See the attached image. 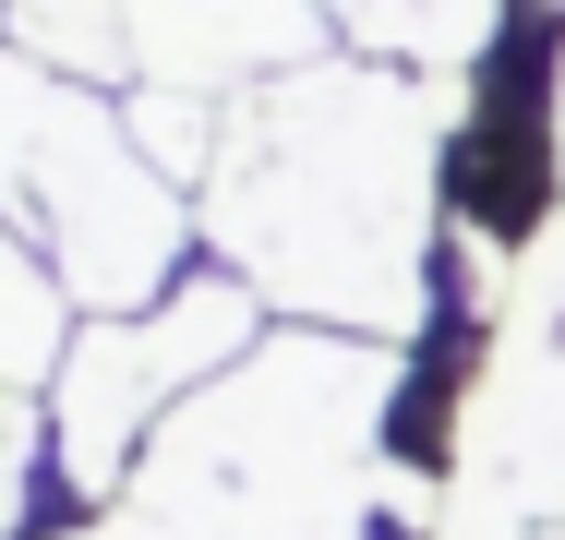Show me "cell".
Returning a JSON list of instances; mask_svg holds the SVG:
<instances>
[{
	"instance_id": "obj_1",
	"label": "cell",
	"mask_w": 565,
	"mask_h": 540,
	"mask_svg": "<svg viewBox=\"0 0 565 540\" xmlns=\"http://www.w3.org/2000/svg\"><path fill=\"white\" fill-rule=\"evenodd\" d=\"M457 97H422L397 61H301L253 97H228L205 169L217 264L326 324V336H422L434 313V169Z\"/></svg>"
},
{
	"instance_id": "obj_2",
	"label": "cell",
	"mask_w": 565,
	"mask_h": 540,
	"mask_svg": "<svg viewBox=\"0 0 565 540\" xmlns=\"http://www.w3.org/2000/svg\"><path fill=\"white\" fill-rule=\"evenodd\" d=\"M385 409H397L385 336H326V324L265 336L157 421L132 493L73 540H373Z\"/></svg>"
},
{
	"instance_id": "obj_3",
	"label": "cell",
	"mask_w": 565,
	"mask_h": 540,
	"mask_svg": "<svg viewBox=\"0 0 565 540\" xmlns=\"http://www.w3.org/2000/svg\"><path fill=\"white\" fill-rule=\"evenodd\" d=\"M446 505L434 540H554L565 529V216L518 252V289L481 336V372L457 385Z\"/></svg>"
},
{
	"instance_id": "obj_4",
	"label": "cell",
	"mask_w": 565,
	"mask_h": 540,
	"mask_svg": "<svg viewBox=\"0 0 565 540\" xmlns=\"http://www.w3.org/2000/svg\"><path fill=\"white\" fill-rule=\"evenodd\" d=\"M24 240L61 264V289L85 313H145L181 289V252H193V205L181 181L132 144L97 85H49V120H36V156H24Z\"/></svg>"
},
{
	"instance_id": "obj_5",
	"label": "cell",
	"mask_w": 565,
	"mask_h": 540,
	"mask_svg": "<svg viewBox=\"0 0 565 540\" xmlns=\"http://www.w3.org/2000/svg\"><path fill=\"white\" fill-rule=\"evenodd\" d=\"M228 360H253V289H241L228 264L217 277H181V289L145 301V313H97L73 336L61 385H49L61 480L109 505L120 480H132V456L157 444V421H169L193 385H217Z\"/></svg>"
},
{
	"instance_id": "obj_6",
	"label": "cell",
	"mask_w": 565,
	"mask_h": 540,
	"mask_svg": "<svg viewBox=\"0 0 565 540\" xmlns=\"http://www.w3.org/2000/svg\"><path fill=\"white\" fill-rule=\"evenodd\" d=\"M120 12H132V73L193 97H253L326 48V0H120Z\"/></svg>"
},
{
	"instance_id": "obj_7",
	"label": "cell",
	"mask_w": 565,
	"mask_h": 540,
	"mask_svg": "<svg viewBox=\"0 0 565 540\" xmlns=\"http://www.w3.org/2000/svg\"><path fill=\"white\" fill-rule=\"evenodd\" d=\"M326 24L361 36V61H397V73H469L505 24V0H326Z\"/></svg>"
},
{
	"instance_id": "obj_8",
	"label": "cell",
	"mask_w": 565,
	"mask_h": 540,
	"mask_svg": "<svg viewBox=\"0 0 565 540\" xmlns=\"http://www.w3.org/2000/svg\"><path fill=\"white\" fill-rule=\"evenodd\" d=\"M0 36L49 85H120L132 73V12L120 0H0Z\"/></svg>"
},
{
	"instance_id": "obj_9",
	"label": "cell",
	"mask_w": 565,
	"mask_h": 540,
	"mask_svg": "<svg viewBox=\"0 0 565 540\" xmlns=\"http://www.w3.org/2000/svg\"><path fill=\"white\" fill-rule=\"evenodd\" d=\"M61 264L0 216V385H36V372H61L73 360V336H61Z\"/></svg>"
},
{
	"instance_id": "obj_10",
	"label": "cell",
	"mask_w": 565,
	"mask_h": 540,
	"mask_svg": "<svg viewBox=\"0 0 565 540\" xmlns=\"http://www.w3.org/2000/svg\"><path fill=\"white\" fill-rule=\"evenodd\" d=\"M120 120H132V144H145L181 193H205L217 132H228V97H193V85H132V97H120Z\"/></svg>"
},
{
	"instance_id": "obj_11",
	"label": "cell",
	"mask_w": 565,
	"mask_h": 540,
	"mask_svg": "<svg viewBox=\"0 0 565 540\" xmlns=\"http://www.w3.org/2000/svg\"><path fill=\"white\" fill-rule=\"evenodd\" d=\"M36 468H61V444L36 421V385H0V540L36 517Z\"/></svg>"
},
{
	"instance_id": "obj_12",
	"label": "cell",
	"mask_w": 565,
	"mask_h": 540,
	"mask_svg": "<svg viewBox=\"0 0 565 540\" xmlns=\"http://www.w3.org/2000/svg\"><path fill=\"white\" fill-rule=\"evenodd\" d=\"M36 120H49V73L0 36V205L24 193V156H36Z\"/></svg>"
},
{
	"instance_id": "obj_13",
	"label": "cell",
	"mask_w": 565,
	"mask_h": 540,
	"mask_svg": "<svg viewBox=\"0 0 565 540\" xmlns=\"http://www.w3.org/2000/svg\"><path fill=\"white\" fill-rule=\"evenodd\" d=\"M554 181H565V61H554Z\"/></svg>"
},
{
	"instance_id": "obj_14",
	"label": "cell",
	"mask_w": 565,
	"mask_h": 540,
	"mask_svg": "<svg viewBox=\"0 0 565 540\" xmlns=\"http://www.w3.org/2000/svg\"><path fill=\"white\" fill-rule=\"evenodd\" d=\"M554 540H565V529H554Z\"/></svg>"
}]
</instances>
